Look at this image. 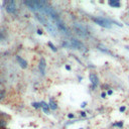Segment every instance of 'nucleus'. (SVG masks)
<instances>
[{
    "label": "nucleus",
    "mask_w": 129,
    "mask_h": 129,
    "mask_svg": "<svg viewBox=\"0 0 129 129\" xmlns=\"http://www.w3.org/2000/svg\"><path fill=\"white\" fill-rule=\"evenodd\" d=\"M106 96H107V94H106V93H102V94H101V97H102V98H105Z\"/></svg>",
    "instance_id": "a211bd4d"
},
{
    "label": "nucleus",
    "mask_w": 129,
    "mask_h": 129,
    "mask_svg": "<svg viewBox=\"0 0 129 129\" xmlns=\"http://www.w3.org/2000/svg\"><path fill=\"white\" fill-rule=\"evenodd\" d=\"M38 69L39 72L41 74V76H45L46 75V69H47V62L44 58H41L39 61V64H38Z\"/></svg>",
    "instance_id": "39448f33"
},
{
    "label": "nucleus",
    "mask_w": 129,
    "mask_h": 129,
    "mask_svg": "<svg viewBox=\"0 0 129 129\" xmlns=\"http://www.w3.org/2000/svg\"><path fill=\"white\" fill-rule=\"evenodd\" d=\"M68 117H69V118H71V119H72V118H74L75 116H74V114H69V115H68Z\"/></svg>",
    "instance_id": "6ab92c4d"
},
{
    "label": "nucleus",
    "mask_w": 129,
    "mask_h": 129,
    "mask_svg": "<svg viewBox=\"0 0 129 129\" xmlns=\"http://www.w3.org/2000/svg\"><path fill=\"white\" fill-rule=\"evenodd\" d=\"M70 42H71L72 48H77V49H79V50H86V49H85L86 47L83 45V42H81L80 40H78V39H76V38H73V39L70 40Z\"/></svg>",
    "instance_id": "20e7f679"
},
{
    "label": "nucleus",
    "mask_w": 129,
    "mask_h": 129,
    "mask_svg": "<svg viewBox=\"0 0 129 129\" xmlns=\"http://www.w3.org/2000/svg\"><path fill=\"white\" fill-rule=\"evenodd\" d=\"M93 20H94V22H96L97 24H99L102 27H105V28H110L111 27L110 20H108L107 18H104V17H94Z\"/></svg>",
    "instance_id": "f03ea898"
},
{
    "label": "nucleus",
    "mask_w": 129,
    "mask_h": 129,
    "mask_svg": "<svg viewBox=\"0 0 129 129\" xmlns=\"http://www.w3.org/2000/svg\"><path fill=\"white\" fill-rule=\"evenodd\" d=\"M48 106H49V108H50L51 110H57V108H58V105H57V103H56L55 101H53L52 99H50V100H49Z\"/></svg>",
    "instance_id": "9d476101"
},
{
    "label": "nucleus",
    "mask_w": 129,
    "mask_h": 129,
    "mask_svg": "<svg viewBox=\"0 0 129 129\" xmlns=\"http://www.w3.org/2000/svg\"><path fill=\"white\" fill-rule=\"evenodd\" d=\"M81 107H83V108H84V107H86V102H84V103H82V105H81Z\"/></svg>",
    "instance_id": "4be33fe9"
},
{
    "label": "nucleus",
    "mask_w": 129,
    "mask_h": 129,
    "mask_svg": "<svg viewBox=\"0 0 129 129\" xmlns=\"http://www.w3.org/2000/svg\"><path fill=\"white\" fill-rule=\"evenodd\" d=\"M6 124H7L6 120L3 119V118H1V119H0V128H4L6 126Z\"/></svg>",
    "instance_id": "9b49d317"
},
{
    "label": "nucleus",
    "mask_w": 129,
    "mask_h": 129,
    "mask_svg": "<svg viewBox=\"0 0 129 129\" xmlns=\"http://www.w3.org/2000/svg\"><path fill=\"white\" fill-rule=\"evenodd\" d=\"M16 60H17L18 64H19V66L22 69H26L27 68V62L25 60H23L22 58L19 57V56H16Z\"/></svg>",
    "instance_id": "0eeeda50"
},
{
    "label": "nucleus",
    "mask_w": 129,
    "mask_h": 129,
    "mask_svg": "<svg viewBox=\"0 0 129 129\" xmlns=\"http://www.w3.org/2000/svg\"><path fill=\"white\" fill-rule=\"evenodd\" d=\"M98 48H100V49H101V50H103V51H106V52H107V53H110V51H109V50H108V49H107V48H104V47H103V46H102V45H99V46H98Z\"/></svg>",
    "instance_id": "2eb2a0df"
},
{
    "label": "nucleus",
    "mask_w": 129,
    "mask_h": 129,
    "mask_svg": "<svg viewBox=\"0 0 129 129\" xmlns=\"http://www.w3.org/2000/svg\"><path fill=\"white\" fill-rule=\"evenodd\" d=\"M5 98V91L3 89H0V102Z\"/></svg>",
    "instance_id": "f8f14e48"
},
{
    "label": "nucleus",
    "mask_w": 129,
    "mask_h": 129,
    "mask_svg": "<svg viewBox=\"0 0 129 129\" xmlns=\"http://www.w3.org/2000/svg\"><path fill=\"white\" fill-rule=\"evenodd\" d=\"M32 107H33V108H35V109H39L40 108V103H32Z\"/></svg>",
    "instance_id": "4468645a"
},
{
    "label": "nucleus",
    "mask_w": 129,
    "mask_h": 129,
    "mask_svg": "<svg viewBox=\"0 0 129 129\" xmlns=\"http://www.w3.org/2000/svg\"><path fill=\"white\" fill-rule=\"evenodd\" d=\"M74 28H75V30L77 31V33H78L79 35H81L82 37H87V36H89V32H88L87 28H86L85 26H83L82 24L75 23V24H74Z\"/></svg>",
    "instance_id": "7ed1b4c3"
},
{
    "label": "nucleus",
    "mask_w": 129,
    "mask_h": 129,
    "mask_svg": "<svg viewBox=\"0 0 129 129\" xmlns=\"http://www.w3.org/2000/svg\"><path fill=\"white\" fill-rule=\"evenodd\" d=\"M125 111V107H121L120 108V112H124Z\"/></svg>",
    "instance_id": "aec40b11"
},
{
    "label": "nucleus",
    "mask_w": 129,
    "mask_h": 129,
    "mask_svg": "<svg viewBox=\"0 0 129 129\" xmlns=\"http://www.w3.org/2000/svg\"><path fill=\"white\" fill-rule=\"evenodd\" d=\"M108 3L111 7H120V2L118 0H110Z\"/></svg>",
    "instance_id": "1a4fd4ad"
},
{
    "label": "nucleus",
    "mask_w": 129,
    "mask_h": 129,
    "mask_svg": "<svg viewBox=\"0 0 129 129\" xmlns=\"http://www.w3.org/2000/svg\"><path fill=\"white\" fill-rule=\"evenodd\" d=\"M3 5L5 6V10H6L7 13H9V14H15L17 12L16 3H15V1H13V0L3 2Z\"/></svg>",
    "instance_id": "f257e3e1"
},
{
    "label": "nucleus",
    "mask_w": 129,
    "mask_h": 129,
    "mask_svg": "<svg viewBox=\"0 0 129 129\" xmlns=\"http://www.w3.org/2000/svg\"><path fill=\"white\" fill-rule=\"evenodd\" d=\"M48 47H49V48H50L52 49V51H57V50H58V48H56L55 46H53V45L51 44V42H48Z\"/></svg>",
    "instance_id": "ddd939ff"
},
{
    "label": "nucleus",
    "mask_w": 129,
    "mask_h": 129,
    "mask_svg": "<svg viewBox=\"0 0 129 129\" xmlns=\"http://www.w3.org/2000/svg\"><path fill=\"white\" fill-rule=\"evenodd\" d=\"M112 93H113V92H112V91H111V90H109V91H108V94H109V95H111V94H112Z\"/></svg>",
    "instance_id": "393cba45"
},
{
    "label": "nucleus",
    "mask_w": 129,
    "mask_h": 129,
    "mask_svg": "<svg viewBox=\"0 0 129 129\" xmlns=\"http://www.w3.org/2000/svg\"><path fill=\"white\" fill-rule=\"evenodd\" d=\"M40 106H41V108H42V110H44V112L46 113V114H49V106H48V104H47L46 102H40Z\"/></svg>",
    "instance_id": "6e6552de"
},
{
    "label": "nucleus",
    "mask_w": 129,
    "mask_h": 129,
    "mask_svg": "<svg viewBox=\"0 0 129 129\" xmlns=\"http://www.w3.org/2000/svg\"><path fill=\"white\" fill-rule=\"evenodd\" d=\"M89 79H90V81H91V83H92V85H93V87H94V88L99 84V79H98V77H97V75H96V74H93V73L90 74Z\"/></svg>",
    "instance_id": "423d86ee"
},
{
    "label": "nucleus",
    "mask_w": 129,
    "mask_h": 129,
    "mask_svg": "<svg viewBox=\"0 0 129 129\" xmlns=\"http://www.w3.org/2000/svg\"><path fill=\"white\" fill-rule=\"evenodd\" d=\"M114 126H118V127H122L123 126V123L122 122H118V123H115V124H113Z\"/></svg>",
    "instance_id": "f3484780"
},
{
    "label": "nucleus",
    "mask_w": 129,
    "mask_h": 129,
    "mask_svg": "<svg viewBox=\"0 0 129 129\" xmlns=\"http://www.w3.org/2000/svg\"><path fill=\"white\" fill-rule=\"evenodd\" d=\"M37 33H38V34H42V31H41L40 29H38V30H37Z\"/></svg>",
    "instance_id": "412c9836"
},
{
    "label": "nucleus",
    "mask_w": 129,
    "mask_h": 129,
    "mask_svg": "<svg viewBox=\"0 0 129 129\" xmlns=\"http://www.w3.org/2000/svg\"><path fill=\"white\" fill-rule=\"evenodd\" d=\"M4 39V31L0 30V41H2Z\"/></svg>",
    "instance_id": "dca6fc26"
},
{
    "label": "nucleus",
    "mask_w": 129,
    "mask_h": 129,
    "mask_svg": "<svg viewBox=\"0 0 129 129\" xmlns=\"http://www.w3.org/2000/svg\"><path fill=\"white\" fill-rule=\"evenodd\" d=\"M66 69H67V70H69V71H70V70H71V68H70V67H69V66H66Z\"/></svg>",
    "instance_id": "b1692460"
},
{
    "label": "nucleus",
    "mask_w": 129,
    "mask_h": 129,
    "mask_svg": "<svg viewBox=\"0 0 129 129\" xmlns=\"http://www.w3.org/2000/svg\"><path fill=\"white\" fill-rule=\"evenodd\" d=\"M81 115H82L83 117H85V116H86V112H81Z\"/></svg>",
    "instance_id": "5701e85b"
}]
</instances>
